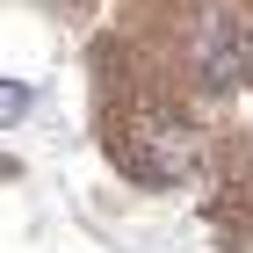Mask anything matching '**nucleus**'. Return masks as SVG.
I'll list each match as a JSON object with an SVG mask.
<instances>
[{
	"label": "nucleus",
	"instance_id": "1",
	"mask_svg": "<svg viewBox=\"0 0 253 253\" xmlns=\"http://www.w3.org/2000/svg\"><path fill=\"white\" fill-rule=\"evenodd\" d=\"M116 152H123V167L137 181H188L203 167V130L188 116H174V109H152V116H137L123 130Z\"/></svg>",
	"mask_w": 253,
	"mask_h": 253
},
{
	"label": "nucleus",
	"instance_id": "2",
	"mask_svg": "<svg viewBox=\"0 0 253 253\" xmlns=\"http://www.w3.org/2000/svg\"><path fill=\"white\" fill-rule=\"evenodd\" d=\"M203 80H210L217 94H239V87H253V37L246 22H203Z\"/></svg>",
	"mask_w": 253,
	"mask_h": 253
},
{
	"label": "nucleus",
	"instance_id": "3",
	"mask_svg": "<svg viewBox=\"0 0 253 253\" xmlns=\"http://www.w3.org/2000/svg\"><path fill=\"white\" fill-rule=\"evenodd\" d=\"M22 109H29V87L22 80H0V123H15Z\"/></svg>",
	"mask_w": 253,
	"mask_h": 253
}]
</instances>
